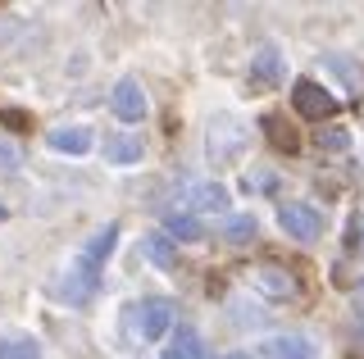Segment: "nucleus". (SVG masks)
<instances>
[{
  "instance_id": "nucleus-1",
  "label": "nucleus",
  "mask_w": 364,
  "mask_h": 359,
  "mask_svg": "<svg viewBox=\"0 0 364 359\" xmlns=\"http://www.w3.org/2000/svg\"><path fill=\"white\" fill-rule=\"evenodd\" d=\"M173 319H178V305H173V300L151 296V300H141V305L132 309V332L141 336V341H159V336L173 328Z\"/></svg>"
},
{
  "instance_id": "nucleus-2",
  "label": "nucleus",
  "mask_w": 364,
  "mask_h": 359,
  "mask_svg": "<svg viewBox=\"0 0 364 359\" xmlns=\"http://www.w3.org/2000/svg\"><path fill=\"white\" fill-rule=\"evenodd\" d=\"M291 109H296L301 118L323 123V118L337 109V100H333V92H328L323 82H314V77H301V82L291 87Z\"/></svg>"
},
{
  "instance_id": "nucleus-3",
  "label": "nucleus",
  "mask_w": 364,
  "mask_h": 359,
  "mask_svg": "<svg viewBox=\"0 0 364 359\" xmlns=\"http://www.w3.org/2000/svg\"><path fill=\"white\" fill-rule=\"evenodd\" d=\"M255 291L269 300H296L301 296V277L282 264H255Z\"/></svg>"
},
{
  "instance_id": "nucleus-4",
  "label": "nucleus",
  "mask_w": 364,
  "mask_h": 359,
  "mask_svg": "<svg viewBox=\"0 0 364 359\" xmlns=\"http://www.w3.org/2000/svg\"><path fill=\"white\" fill-rule=\"evenodd\" d=\"M278 223H282V232L296 237V241H318L323 237V214H318L314 205H282Z\"/></svg>"
},
{
  "instance_id": "nucleus-5",
  "label": "nucleus",
  "mask_w": 364,
  "mask_h": 359,
  "mask_svg": "<svg viewBox=\"0 0 364 359\" xmlns=\"http://www.w3.org/2000/svg\"><path fill=\"white\" fill-rule=\"evenodd\" d=\"M109 109H114V114H119L123 123H141L146 114H151V100H146L141 82H132V77H123V82L114 87V96H109Z\"/></svg>"
},
{
  "instance_id": "nucleus-6",
  "label": "nucleus",
  "mask_w": 364,
  "mask_h": 359,
  "mask_svg": "<svg viewBox=\"0 0 364 359\" xmlns=\"http://www.w3.org/2000/svg\"><path fill=\"white\" fill-rule=\"evenodd\" d=\"M282 77V50L278 46H259L255 60H250V82L255 87H273Z\"/></svg>"
},
{
  "instance_id": "nucleus-7",
  "label": "nucleus",
  "mask_w": 364,
  "mask_h": 359,
  "mask_svg": "<svg viewBox=\"0 0 364 359\" xmlns=\"http://www.w3.org/2000/svg\"><path fill=\"white\" fill-rule=\"evenodd\" d=\"M259 355L264 359H310V341L305 336H269L264 346H259Z\"/></svg>"
},
{
  "instance_id": "nucleus-8",
  "label": "nucleus",
  "mask_w": 364,
  "mask_h": 359,
  "mask_svg": "<svg viewBox=\"0 0 364 359\" xmlns=\"http://www.w3.org/2000/svg\"><path fill=\"white\" fill-rule=\"evenodd\" d=\"M141 250H146V260H151L155 268H173L178 264V245H173V237H168V232H151V237L141 241Z\"/></svg>"
},
{
  "instance_id": "nucleus-9",
  "label": "nucleus",
  "mask_w": 364,
  "mask_h": 359,
  "mask_svg": "<svg viewBox=\"0 0 364 359\" xmlns=\"http://www.w3.org/2000/svg\"><path fill=\"white\" fill-rule=\"evenodd\" d=\"M46 141H50V150H60V155H87L91 150V132L87 128H55Z\"/></svg>"
},
{
  "instance_id": "nucleus-10",
  "label": "nucleus",
  "mask_w": 364,
  "mask_h": 359,
  "mask_svg": "<svg viewBox=\"0 0 364 359\" xmlns=\"http://www.w3.org/2000/svg\"><path fill=\"white\" fill-rule=\"evenodd\" d=\"M228 187L223 182H200V187H191L187 192V205L191 209H228Z\"/></svg>"
},
{
  "instance_id": "nucleus-11",
  "label": "nucleus",
  "mask_w": 364,
  "mask_h": 359,
  "mask_svg": "<svg viewBox=\"0 0 364 359\" xmlns=\"http://www.w3.org/2000/svg\"><path fill=\"white\" fill-rule=\"evenodd\" d=\"M259 128L269 132V141L278 145V150H291V155H296V145H301V141H296V128H291L282 114H264V118H259Z\"/></svg>"
},
{
  "instance_id": "nucleus-12",
  "label": "nucleus",
  "mask_w": 364,
  "mask_h": 359,
  "mask_svg": "<svg viewBox=\"0 0 364 359\" xmlns=\"http://www.w3.org/2000/svg\"><path fill=\"white\" fill-rule=\"evenodd\" d=\"M146 155V141L141 137H109V145H105V160L109 164H136Z\"/></svg>"
},
{
  "instance_id": "nucleus-13",
  "label": "nucleus",
  "mask_w": 364,
  "mask_h": 359,
  "mask_svg": "<svg viewBox=\"0 0 364 359\" xmlns=\"http://www.w3.org/2000/svg\"><path fill=\"white\" fill-rule=\"evenodd\" d=\"M164 232L173 241H205V223L196 214H168L164 219Z\"/></svg>"
},
{
  "instance_id": "nucleus-14",
  "label": "nucleus",
  "mask_w": 364,
  "mask_h": 359,
  "mask_svg": "<svg viewBox=\"0 0 364 359\" xmlns=\"http://www.w3.org/2000/svg\"><path fill=\"white\" fill-rule=\"evenodd\" d=\"M164 359H205V346H200V332L196 328H187L182 323L178 336H173V346H168V355Z\"/></svg>"
},
{
  "instance_id": "nucleus-15",
  "label": "nucleus",
  "mask_w": 364,
  "mask_h": 359,
  "mask_svg": "<svg viewBox=\"0 0 364 359\" xmlns=\"http://www.w3.org/2000/svg\"><path fill=\"white\" fill-rule=\"evenodd\" d=\"M255 232H259L255 214H232V219L223 223V237L232 241V245H246V241H255Z\"/></svg>"
},
{
  "instance_id": "nucleus-16",
  "label": "nucleus",
  "mask_w": 364,
  "mask_h": 359,
  "mask_svg": "<svg viewBox=\"0 0 364 359\" xmlns=\"http://www.w3.org/2000/svg\"><path fill=\"white\" fill-rule=\"evenodd\" d=\"M0 359H41V346L32 336H0Z\"/></svg>"
},
{
  "instance_id": "nucleus-17",
  "label": "nucleus",
  "mask_w": 364,
  "mask_h": 359,
  "mask_svg": "<svg viewBox=\"0 0 364 359\" xmlns=\"http://www.w3.org/2000/svg\"><path fill=\"white\" fill-rule=\"evenodd\" d=\"M341 245H346L350 260H364V214H350L346 219V241H341Z\"/></svg>"
},
{
  "instance_id": "nucleus-18",
  "label": "nucleus",
  "mask_w": 364,
  "mask_h": 359,
  "mask_svg": "<svg viewBox=\"0 0 364 359\" xmlns=\"http://www.w3.org/2000/svg\"><path fill=\"white\" fill-rule=\"evenodd\" d=\"M318 145H323V150H346V145H350V132L346 128H323V132H318Z\"/></svg>"
},
{
  "instance_id": "nucleus-19",
  "label": "nucleus",
  "mask_w": 364,
  "mask_h": 359,
  "mask_svg": "<svg viewBox=\"0 0 364 359\" xmlns=\"http://www.w3.org/2000/svg\"><path fill=\"white\" fill-rule=\"evenodd\" d=\"M278 187V177H273V168H255V173L246 177V192H273Z\"/></svg>"
},
{
  "instance_id": "nucleus-20",
  "label": "nucleus",
  "mask_w": 364,
  "mask_h": 359,
  "mask_svg": "<svg viewBox=\"0 0 364 359\" xmlns=\"http://www.w3.org/2000/svg\"><path fill=\"white\" fill-rule=\"evenodd\" d=\"M0 164H5V168L18 164V150H14V145H0Z\"/></svg>"
},
{
  "instance_id": "nucleus-21",
  "label": "nucleus",
  "mask_w": 364,
  "mask_h": 359,
  "mask_svg": "<svg viewBox=\"0 0 364 359\" xmlns=\"http://www.w3.org/2000/svg\"><path fill=\"white\" fill-rule=\"evenodd\" d=\"M5 219H9V209H5V205H0V223H5Z\"/></svg>"
}]
</instances>
